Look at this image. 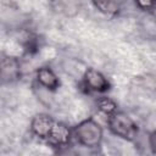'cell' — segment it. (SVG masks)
<instances>
[{"label":"cell","instance_id":"obj_7","mask_svg":"<svg viewBox=\"0 0 156 156\" xmlns=\"http://www.w3.org/2000/svg\"><path fill=\"white\" fill-rule=\"evenodd\" d=\"M35 80L39 87L48 91H55L60 88V78L49 66H41L35 71Z\"/></svg>","mask_w":156,"mask_h":156},{"label":"cell","instance_id":"obj_1","mask_svg":"<svg viewBox=\"0 0 156 156\" xmlns=\"http://www.w3.org/2000/svg\"><path fill=\"white\" fill-rule=\"evenodd\" d=\"M73 140L82 147L95 150L99 149L104 140V129L101 124L91 117L80 121L72 128Z\"/></svg>","mask_w":156,"mask_h":156},{"label":"cell","instance_id":"obj_10","mask_svg":"<svg viewBox=\"0 0 156 156\" xmlns=\"http://www.w3.org/2000/svg\"><path fill=\"white\" fill-rule=\"evenodd\" d=\"M135 6L143 11L151 12L156 7V0H133Z\"/></svg>","mask_w":156,"mask_h":156},{"label":"cell","instance_id":"obj_3","mask_svg":"<svg viewBox=\"0 0 156 156\" xmlns=\"http://www.w3.org/2000/svg\"><path fill=\"white\" fill-rule=\"evenodd\" d=\"M82 84L88 93L99 95L106 94L111 89V83L107 77L94 67H88L84 69L82 74Z\"/></svg>","mask_w":156,"mask_h":156},{"label":"cell","instance_id":"obj_11","mask_svg":"<svg viewBox=\"0 0 156 156\" xmlns=\"http://www.w3.org/2000/svg\"><path fill=\"white\" fill-rule=\"evenodd\" d=\"M147 144L152 154H156V130H152L147 136Z\"/></svg>","mask_w":156,"mask_h":156},{"label":"cell","instance_id":"obj_9","mask_svg":"<svg viewBox=\"0 0 156 156\" xmlns=\"http://www.w3.org/2000/svg\"><path fill=\"white\" fill-rule=\"evenodd\" d=\"M95 105H96V108H98L102 115H105L106 117L110 116V115H112V113H115V112L118 110L117 102H116L112 98H110V96H107V95H105V94H101V95L96 99Z\"/></svg>","mask_w":156,"mask_h":156},{"label":"cell","instance_id":"obj_4","mask_svg":"<svg viewBox=\"0 0 156 156\" xmlns=\"http://www.w3.org/2000/svg\"><path fill=\"white\" fill-rule=\"evenodd\" d=\"M56 119H54L48 113H37L30 121L29 130L35 138L46 141L51 134Z\"/></svg>","mask_w":156,"mask_h":156},{"label":"cell","instance_id":"obj_2","mask_svg":"<svg viewBox=\"0 0 156 156\" xmlns=\"http://www.w3.org/2000/svg\"><path fill=\"white\" fill-rule=\"evenodd\" d=\"M108 130L119 139L134 143L139 136V126L126 112L117 110L115 113L107 116L106 119Z\"/></svg>","mask_w":156,"mask_h":156},{"label":"cell","instance_id":"obj_5","mask_svg":"<svg viewBox=\"0 0 156 156\" xmlns=\"http://www.w3.org/2000/svg\"><path fill=\"white\" fill-rule=\"evenodd\" d=\"M73 139V133L72 128H69L67 124L56 121L55 126L51 130L50 136L48 138L46 143L55 149H61V147H67Z\"/></svg>","mask_w":156,"mask_h":156},{"label":"cell","instance_id":"obj_6","mask_svg":"<svg viewBox=\"0 0 156 156\" xmlns=\"http://www.w3.org/2000/svg\"><path fill=\"white\" fill-rule=\"evenodd\" d=\"M20 77H21L20 60L15 56L2 55V58H1V82H2V84L13 83Z\"/></svg>","mask_w":156,"mask_h":156},{"label":"cell","instance_id":"obj_8","mask_svg":"<svg viewBox=\"0 0 156 156\" xmlns=\"http://www.w3.org/2000/svg\"><path fill=\"white\" fill-rule=\"evenodd\" d=\"M95 9L106 15V16H116L121 12L123 0H91Z\"/></svg>","mask_w":156,"mask_h":156}]
</instances>
